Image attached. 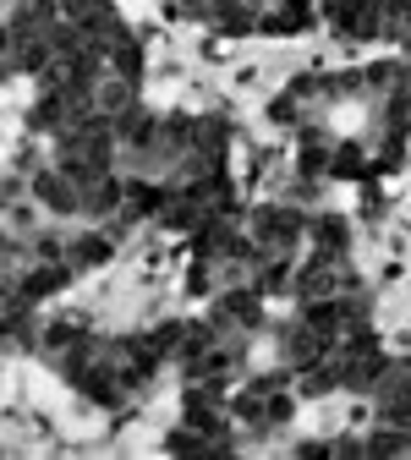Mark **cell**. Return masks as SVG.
<instances>
[{
	"label": "cell",
	"instance_id": "cell-5",
	"mask_svg": "<svg viewBox=\"0 0 411 460\" xmlns=\"http://www.w3.org/2000/svg\"><path fill=\"white\" fill-rule=\"evenodd\" d=\"M384 17H389V0H335L329 22L340 39H384Z\"/></svg>",
	"mask_w": 411,
	"mask_h": 460
},
{
	"label": "cell",
	"instance_id": "cell-8",
	"mask_svg": "<svg viewBox=\"0 0 411 460\" xmlns=\"http://www.w3.org/2000/svg\"><path fill=\"white\" fill-rule=\"evenodd\" d=\"M308 242H313V252L345 258V247H351V219H345V214H318V219H308Z\"/></svg>",
	"mask_w": 411,
	"mask_h": 460
},
{
	"label": "cell",
	"instance_id": "cell-2",
	"mask_svg": "<svg viewBox=\"0 0 411 460\" xmlns=\"http://www.w3.org/2000/svg\"><path fill=\"white\" fill-rule=\"evenodd\" d=\"M209 323H214L225 340H253V334L264 329V291H258V285H247V279L225 285V291L214 296Z\"/></svg>",
	"mask_w": 411,
	"mask_h": 460
},
{
	"label": "cell",
	"instance_id": "cell-4",
	"mask_svg": "<svg viewBox=\"0 0 411 460\" xmlns=\"http://www.w3.org/2000/svg\"><path fill=\"white\" fill-rule=\"evenodd\" d=\"M28 192H33V203H39V208L61 214V219H77V214H83V181L72 176V170H61V164L39 170V176L28 181Z\"/></svg>",
	"mask_w": 411,
	"mask_h": 460
},
{
	"label": "cell",
	"instance_id": "cell-6",
	"mask_svg": "<svg viewBox=\"0 0 411 460\" xmlns=\"http://www.w3.org/2000/svg\"><path fill=\"white\" fill-rule=\"evenodd\" d=\"M373 400H379V422H395V428H411V362H389L384 367V378H379V389H373Z\"/></svg>",
	"mask_w": 411,
	"mask_h": 460
},
{
	"label": "cell",
	"instance_id": "cell-3",
	"mask_svg": "<svg viewBox=\"0 0 411 460\" xmlns=\"http://www.w3.org/2000/svg\"><path fill=\"white\" fill-rule=\"evenodd\" d=\"M247 236H253V247L290 258V252L308 242V214L285 208V203H264V208H253V219H247Z\"/></svg>",
	"mask_w": 411,
	"mask_h": 460
},
{
	"label": "cell",
	"instance_id": "cell-7",
	"mask_svg": "<svg viewBox=\"0 0 411 460\" xmlns=\"http://www.w3.org/2000/svg\"><path fill=\"white\" fill-rule=\"evenodd\" d=\"M110 252H115V236H110V230H77V236H61V258L72 263V274L99 269Z\"/></svg>",
	"mask_w": 411,
	"mask_h": 460
},
{
	"label": "cell",
	"instance_id": "cell-1",
	"mask_svg": "<svg viewBox=\"0 0 411 460\" xmlns=\"http://www.w3.org/2000/svg\"><path fill=\"white\" fill-rule=\"evenodd\" d=\"M290 378L285 373H258V378H247L237 394H230V417H242L247 428H258V433H269V428H285L290 422V411H297V400H290V389H285Z\"/></svg>",
	"mask_w": 411,
	"mask_h": 460
}]
</instances>
